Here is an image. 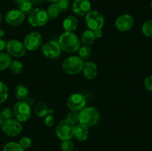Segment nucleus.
I'll list each match as a JSON object with an SVG mask.
<instances>
[{"label":"nucleus","mask_w":152,"mask_h":151,"mask_svg":"<svg viewBox=\"0 0 152 151\" xmlns=\"http://www.w3.org/2000/svg\"><path fill=\"white\" fill-rule=\"evenodd\" d=\"M62 50L68 53H73L78 51L81 47V41L77 35L73 32L62 33L58 40Z\"/></svg>","instance_id":"obj_1"},{"label":"nucleus","mask_w":152,"mask_h":151,"mask_svg":"<svg viewBox=\"0 0 152 151\" xmlns=\"http://www.w3.org/2000/svg\"><path fill=\"white\" fill-rule=\"evenodd\" d=\"M79 123L87 127L96 125L100 118L99 111L93 107H85L79 112Z\"/></svg>","instance_id":"obj_2"},{"label":"nucleus","mask_w":152,"mask_h":151,"mask_svg":"<svg viewBox=\"0 0 152 151\" xmlns=\"http://www.w3.org/2000/svg\"><path fill=\"white\" fill-rule=\"evenodd\" d=\"M84 62L79 56H71L66 58L62 62V69L65 73L69 75H77L83 70Z\"/></svg>","instance_id":"obj_3"},{"label":"nucleus","mask_w":152,"mask_h":151,"mask_svg":"<svg viewBox=\"0 0 152 151\" xmlns=\"http://www.w3.org/2000/svg\"><path fill=\"white\" fill-rule=\"evenodd\" d=\"M13 116L19 122H25L31 115V106L25 101H19L13 107Z\"/></svg>","instance_id":"obj_4"},{"label":"nucleus","mask_w":152,"mask_h":151,"mask_svg":"<svg viewBox=\"0 0 152 151\" xmlns=\"http://www.w3.org/2000/svg\"><path fill=\"white\" fill-rule=\"evenodd\" d=\"M75 124L67 118L62 120L58 124L56 128V135L62 141L71 139L74 137V131Z\"/></svg>","instance_id":"obj_5"},{"label":"nucleus","mask_w":152,"mask_h":151,"mask_svg":"<svg viewBox=\"0 0 152 151\" xmlns=\"http://www.w3.org/2000/svg\"><path fill=\"white\" fill-rule=\"evenodd\" d=\"M49 17L45 10L42 8H34L28 14V21L33 27H42L48 23Z\"/></svg>","instance_id":"obj_6"},{"label":"nucleus","mask_w":152,"mask_h":151,"mask_svg":"<svg viewBox=\"0 0 152 151\" xmlns=\"http://www.w3.org/2000/svg\"><path fill=\"white\" fill-rule=\"evenodd\" d=\"M85 21L89 30H95L102 29L105 24L104 16L101 13L97 10H91L86 15Z\"/></svg>","instance_id":"obj_7"},{"label":"nucleus","mask_w":152,"mask_h":151,"mask_svg":"<svg viewBox=\"0 0 152 151\" xmlns=\"http://www.w3.org/2000/svg\"><path fill=\"white\" fill-rule=\"evenodd\" d=\"M1 130L3 133L7 136L15 137L22 133V126L19 121L10 118V119L4 120L1 125Z\"/></svg>","instance_id":"obj_8"},{"label":"nucleus","mask_w":152,"mask_h":151,"mask_svg":"<svg viewBox=\"0 0 152 151\" xmlns=\"http://www.w3.org/2000/svg\"><path fill=\"white\" fill-rule=\"evenodd\" d=\"M86 99L80 93H75L71 94L67 100V106L71 111L80 112L86 107Z\"/></svg>","instance_id":"obj_9"},{"label":"nucleus","mask_w":152,"mask_h":151,"mask_svg":"<svg viewBox=\"0 0 152 151\" xmlns=\"http://www.w3.org/2000/svg\"><path fill=\"white\" fill-rule=\"evenodd\" d=\"M23 44L26 50H36L42 46V36L38 32H31L25 37Z\"/></svg>","instance_id":"obj_10"},{"label":"nucleus","mask_w":152,"mask_h":151,"mask_svg":"<svg viewBox=\"0 0 152 151\" xmlns=\"http://www.w3.org/2000/svg\"><path fill=\"white\" fill-rule=\"evenodd\" d=\"M42 53L46 58L48 59H55L60 55L62 49L59 46L58 41H48L42 46Z\"/></svg>","instance_id":"obj_11"},{"label":"nucleus","mask_w":152,"mask_h":151,"mask_svg":"<svg viewBox=\"0 0 152 151\" xmlns=\"http://www.w3.org/2000/svg\"><path fill=\"white\" fill-rule=\"evenodd\" d=\"M6 50L9 55L14 57H22L27 50L23 43L17 39H11L7 41Z\"/></svg>","instance_id":"obj_12"},{"label":"nucleus","mask_w":152,"mask_h":151,"mask_svg":"<svg viewBox=\"0 0 152 151\" xmlns=\"http://www.w3.org/2000/svg\"><path fill=\"white\" fill-rule=\"evenodd\" d=\"M25 15L19 9H13L6 13L4 20L10 26H18L24 22Z\"/></svg>","instance_id":"obj_13"},{"label":"nucleus","mask_w":152,"mask_h":151,"mask_svg":"<svg viewBox=\"0 0 152 151\" xmlns=\"http://www.w3.org/2000/svg\"><path fill=\"white\" fill-rule=\"evenodd\" d=\"M134 21L133 17L129 14H123L119 16L115 21V27L118 30L121 32L129 31L133 28Z\"/></svg>","instance_id":"obj_14"},{"label":"nucleus","mask_w":152,"mask_h":151,"mask_svg":"<svg viewBox=\"0 0 152 151\" xmlns=\"http://www.w3.org/2000/svg\"><path fill=\"white\" fill-rule=\"evenodd\" d=\"M91 8L89 0H74L72 4L73 12L78 16H85L91 11Z\"/></svg>","instance_id":"obj_15"},{"label":"nucleus","mask_w":152,"mask_h":151,"mask_svg":"<svg viewBox=\"0 0 152 151\" xmlns=\"http://www.w3.org/2000/svg\"><path fill=\"white\" fill-rule=\"evenodd\" d=\"M83 76L89 80L95 78L97 76V67L94 62L91 61H86L83 64V70H82Z\"/></svg>","instance_id":"obj_16"},{"label":"nucleus","mask_w":152,"mask_h":151,"mask_svg":"<svg viewBox=\"0 0 152 151\" xmlns=\"http://www.w3.org/2000/svg\"><path fill=\"white\" fill-rule=\"evenodd\" d=\"M88 127L80 124V123L76 124L75 127H74V137H75L77 140L80 141V142H84L88 139Z\"/></svg>","instance_id":"obj_17"},{"label":"nucleus","mask_w":152,"mask_h":151,"mask_svg":"<svg viewBox=\"0 0 152 151\" xmlns=\"http://www.w3.org/2000/svg\"><path fill=\"white\" fill-rule=\"evenodd\" d=\"M62 26L65 31L73 32L75 30L78 26V20L74 16H68L64 19L62 22Z\"/></svg>","instance_id":"obj_18"},{"label":"nucleus","mask_w":152,"mask_h":151,"mask_svg":"<svg viewBox=\"0 0 152 151\" xmlns=\"http://www.w3.org/2000/svg\"><path fill=\"white\" fill-rule=\"evenodd\" d=\"M96 37H95L94 31L91 30H86L83 33L80 38V41L84 46H91L94 44Z\"/></svg>","instance_id":"obj_19"},{"label":"nucleus","mask_w":152,"mask_h":151,"mask_svg":"<svg viewBox=\"0 0 152 151\" xmlns=\"http://www.w3.org/2000/svg\"><path fill=\"white\" fill-rule=\"evenodd\" d=\"M14 94L19 101H25L29 97V91L25 86L22 84L16 86L14 90Z\"/></svg>","instance_id":"obj_20"},{"label":"nucleus","mask_w":152,"mask_h":151,"mask_svg":"<svg viewBox=\"0 0 152 151\" xmlns=\"http://www.w3.org/2000/svg\"><path fill=\"white\" fill-rule=\"evenodd\" d=\"M34 111H35L36 115L38 117H40V118L45 117L49 113H53V110H49L47 105L45 103H43V102H39V103H37L35 105V107H34Z\"/></svg>","instance_id":"obj_21"},{"label":"nucleus","mask_w":152,"mask_h":151,"mask_svg":"<svg viewBox=\"0 0 152 151\" xmlns=\"http://www.w3.org/2000/svg\"><path fill=\"white\" fill-rule=\"evenodd\" d=\"M61 9L59 6L58 5L57 3H51V4L48 6L47 10V14L48 16L49 19H54L58 17L59 13H61Z\"/></svg>","instance_id":"obj_22"},{"label":"nucleus","mask_w":152,"mask_h":151,"mask_svg":"<svg viewBox=\"0 0 152 151\" xmlns=\"http://www.w3.org/2000/svg\"><path fill=\"white\" fill-rule=\"evenodd\" d=\"M11 61L10 55L5 52H0V70H4L8 68Z\"/></svg>","instance_id":"obj_23"},{"label":"nucleus","mask_w":152,"mask_h":151,"mask_svg":"<svg viewBox=\"0 0 152 151\" xmlns=\"http://www.w3.org/2000/svg\"><path fill=\"white\" fill-rule=\"evenodd\" d=\"M17 6L19 7V10H21L25 15H28L34 9V4L31 0H24Z\"/></svg>","instance_id":"obj_24"},{"label":"nucleus","mask_w":152,"mask_h":151,"mask_svg":"<svg viewBox=\"0 0 152 151\" xmlns=\"http://www.w3.org/2000/svg\"><path fill=\"white\" fill-rule=\"evenodd\" d=\"M79 53V57L85 62V61H87L88 59L90 58V56H91L92 50L91 48L90 47V46H82L80 47L78 50Z\"/></svg>","instance_id":"obj_25"},{"label":"nucleus","mask_w":152,"mask_h":151,"mask_svg":"<svg viewBox=\"0 0 152 151\" xmlns=\"http://www.w3.org/2000/svg\"><path fill=\"white\" fill-rule=\"evenodd\" d=\"M8 68L10 72H12L13 73L19 74L23 71V65L20 61L13 60L11 61Z\"/></svg>","instance_id":"obj_26"},{"label":"nucleus","mask_w":152,"mask_h":151,"mask_svg":"<svg viewBox=\"0 0 152 151\" xmlns=\"http://www.w3.org/2000/svg\"><path fill=\"white\" fill-rule=\"evenodd\" d=\"M3 151H25L19 143L14 142H7L3 147Z\"/></svg>","instance_id":"obj_27"},{"label":"nucleus","mask_w":152,"mask_h":151,"mask_svg":"<svg viewBox=\"0 0 152 151\" xmlns=\"http://www.w3.org/2000/svg\"><path fill=\"white\" fill-rule=\"evenodd\" d=\"M8 97V87L4 83L0 81V104L5 102Z\"/></svg>","instance_id":"obj_28"},{"label":"nucleus","mask_w":152,"mask_h":151,"mask_svg":"<svg viewBox=\"0 0 152 151\" xmlns=\"http://www.w3.org/2000/svg\"><path fill=\"white\" fill-rule=\"evenodd\" d=\"M142 33L148 37H152V20L145 22L142 26Z\"/></svg>","instance_id":"obj_29"},{"label":"nucleus","mask_w":152,"mask_h":151,"mask_svg":"<svg viewBox=\"0 0 152 151\" xmlns=\"http://www.w3.org/2000/svg\"><path fill=\"white\" fill-rule=\"evenodd\" d=\"M60 147L62 151H73L74 148V144L71 139H67V140L62 141Z\"/></svg>","instance_id":"obj_30"},{"label":"nucleus","mask_w":152,"mask_h":151,"mask_svg":"<svg viewBox=\"0 0 152 151\" xmlns=\"http://www.w3.org/2000/svg\"><path fill=\"white\" fill-rule=\"evenodd\" d=\"M79 118H80L79 112H75V111H71V112H69L67 114L66 116L67 119L69 120L71 122H72L75 125L79 123Z\"/></svg>","instance_id":"obj_31"},{"label":"nucleus","mask_w":152,"mask_h":151,"mask_svg":"<svg viewBox=\"0 0 152 151\" xmlns=\"http://www.w3.org/2000/svg\"><path fill=\"white\" fill-rule=\"evenodd\" d=\"M0 113H1V116H2L3 119L4 120L10 119V118H12V117L13 116V110H11L10 108L8 107L3 108Z\"/></svg>","instance_id":"obj_32"},{"label":"nucleus","mask_w":152,"mask_h":151,"mask_svg":"<svg viewBox=\"0 0 152 151\" xmlns=\"http://www.w3.org/2000/svg\"><path fill=\"white\" fill-rule=\"evenodd\" d=\"M19 144L24 150H27L28 149V148L31 147L32 142H31V139H30V138L25 136V137H22V139H20Z\"/></svg>","instance_id":"obj_33"},{"label":"nucleus","mask_w":152,"mask_h":151,"mask_svg":"<svg viewBox=\"0 0 152 151\" xmlns=\"http://www.w3.org/2000/svg\"><path fill=\"white\" fill-rule=\"evenodd\" d=\"M62 11H65L69 7V0H58L56 1Z\"/></svg>","instance_id":"obj_34"},{"label":"nucleus","mask_w":152,"mask_h":151,"mask_svg":"<svg viewBox=\"0 0 152 151\" xmlns=\"http://www.w3.org/2000/svg\"><path fill=\"white\" fill-rule=\"evenodd\" d=\"M144 85H145L146 90L152 92V75L149 76L145 78V81H144Z\"/></svg>","instance_id":"obj_35"},{"label":"nucleus","mask_w":152,"mask_h":151,"mask_svg":"<svg viewBox=\"0 0 152 151\" xmlns=\"http://www.w3.org/2000/svg\"><path fill=\"white\" fill-rule=\"evenodd\" d=\"M44 122L47 127H51L54 124V118H53V115H47L45 118Z\"/></svg>","instance_id":"obj_36"},{"label":"nucleus","mask_w":152,"mask_h":151,"mask_svg":"<svg viewBox=\"0 0 152 151\" xmlns=\"http://www.w3.org/2000/svg\"><path fill=\"white\" fill-rule=\"evenodd\" d=\"M7 41L2 38H0V52H3L4 49H6Z\"/></svg>","instance_id":"obj_37"},{"label":"nucleus","mask_w":152,"mask_h":151,"mask_svg":"<svg viewBox=\"0 0 152 151\" xmlns=\"http://www.w3.org/2000/svg\"><path fill=\"white\" fill-rule=\"evenodd\" d=\"M94 36L96 38H101V37L102 36L103 33H102V29H98V30H94Z\"/></svg>","instance_id":"obj_38"},{"label":"nucleus","mask_w":152,"mask_h":151,"mask_svg":"<svg viewBox=\"0 0 152 151\" xmlns=\"http://www.w3.org/2000/svg\"><path fill=\"white\" fill-rule=\"evenodd\" d=\"M31 1H32L33 4H40V3H42V1H44V0H31Z\"/></svg>","instance_id":"obj_39"},{"label":"nucleus","mask_w":152,"mask_h":151,"mask_svg":"<svg viewBox=\"0 0 152 151\" xmlns=\"http://www.w3.org/2000/svg\"><path fill=\"white\" fill-rule=\"evenodd\" d=\"M4 36V31L3 30L0 29V38H2Z\"/></svg>","instance_id":"obj_40"},{"label":"nucleus","mask_w":152,"mask_h":151,"mask_svg":"<svg viewBox=\"0 0 152 151\" xmlns=\"http://www.w3.org/2000/svg\"><path fill=\"white\" fill-rule=\"evenodd\" d=\"M3 121H4V119H3L2 116H1V113H0V127H1V125H2Z\"/></svg>","instance_id":"obj_41"},{"label":"nucleus","mask_w":152,"mask_h":151,"mask_svg":"<svg viewBox=\"0 0 152 151\" xmlns=\"http://www.w3.org/2000/svg\"><path fill=\"white\" fill-rule=\"evenodd\" d=\"M46 1H48V2H50V3H56L58 0H46Z\"/></svg>","instance_id":"obj_42"},{"label":"nucleus","mask_w":152,"mask_h":151,"mask_svg":"<svg viewBox=\"0 0 152 151\" xmlns=\"http://www.w3.org/2000/svg\"><path fill=\"white\" fill-rule=\"evenodd\" d=\"M2 22V17H1V13H0V22Z\"/></svg>","instance_id":"obj_43"},{"label":"nucleus","mask_w":152,"mask_h":151,"mask_svg":"<svg viewBox=\"0 0 152 151\" xmlns=\"http://www.w3.org/2000/svg\"><path fill=\"white\" fill-rule=\"evenodd\" d=\"M151 10H152V0H151Z\"/></svg>","instance_id":"obj_44"}]
</instances>
